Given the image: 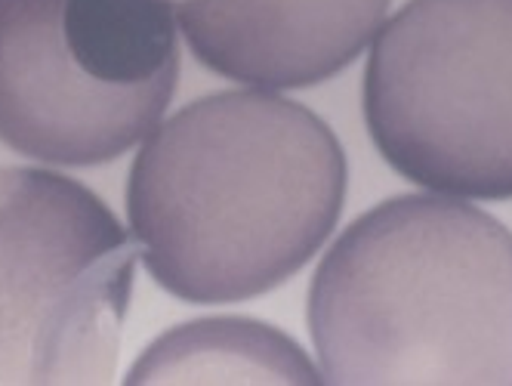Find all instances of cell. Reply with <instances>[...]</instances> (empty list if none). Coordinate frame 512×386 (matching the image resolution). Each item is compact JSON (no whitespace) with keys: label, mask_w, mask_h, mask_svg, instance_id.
Wrapping results in <instances>:
<instances>
[{"label":"cell","mask_w":512,"mask_h":386,"mask_svg":"<svg viewBox=\"0 0 512 386\" xmlns=\"http://www.w3.org/2000/svg\"><path fill=\"white\" fill-rule=\"evenodd\" d=\"M179 75L170 0H0V143L96 167L167 115Z\"/></svg>","instance_id":"cell-3"},{"label":"cell","mask_w":512,"mask_h":386,"mask_svg":"<svg viewBox=\"0 0 512 386\" xmlns=\"http://www.w3.org/2000/svg\"><path fill=\"white\" fill-rule=\"evenodd\" d=\"M364 121L426 192L512 198V0H408L371 41Z\"/></svg>","instance_id":"cell-4"},{"label":"cell","mask_w":512,"mask_h":386,"mask_svg":"<svg viewBox=\"0 0 512 386\" xmlns=\"http://www.w3.org/2000/svg\"><path fill=\"white\" fill-rule=\"evenodd\" d=\"M306 319L324 383H512V232L463 198L395 195L331 244Z\"/></svg>","instance_id":"cell-2"},{"label":"cell","mask_w":512,"mask_h":386,"mask_svg":"<svg viewBox=\"0 0 512 386\" xmlns=\"http://www.w3.org/2000/svg\"><path fill=\"white\" fill-rule=\"evenodd\" d=\"M136 257L78 180L0 167V383H112Z\"/></svg>","instance_id":"cell-5"},{"label":"cell","mask_w":512,"mask_h":386,"mask_svg":"<svg viewBox=\"0 0 512 386\" xmlns=\"http://www.w3.org/2000/svg\"><path fill=\"white\" fill-rule=\"evenodd\" d=\"M389 0H192L176 25L210 72L260 90L331 81L364 53Z\"/></svg>","instance_id":"cell-6"},{"label":"cell","mask_w":512,"mask_h":386,"mask_svg":"<svg viewBox=\"0 0 512 386\" xmlns=\"http://www.w3.org/2000/svg\"><path fill=\"white\" fill-rule=\"evenodd\" d=\"M346 152L272 90L189 102L142 139L127 220L155 282L182 303H244L294 278L331 238Z\"/></svg>","instance_id":"cell-1"},{"label":"cell","mask_w":512,"mask_h":386,"mask_svg":"<svg viewBox=\"0 0 512 386\" xmlns=\"http://www.w3.org/2000/svg\"><path fill=\"white\" fill-rule=\"evenodd\" d=\"M173 7H182V4H192V0H170Z\"/></svg>","instance_id":"cell-8"},{"label":"cell","mask_w":512,"mask_h":386,"mask_svg":"<svg viewBox=\"0 0 512 386\" xmlns=\"http://www.w3.org/2000/svg\"><path fill=\"white\" fill-rule=\"evenodd\" d=\"M127 383H324L303 349L256 319H201L158 337Z\"/></svg>","instance_id":"cell-7"}]
</instances>
